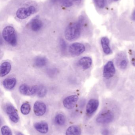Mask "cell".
<instances>
[{
    "instance_id": "cell-1",
    "label": "cell",
    "mask_w": 135,
    "mask_h": 135,
    "mask_svg": "<svg viewBox=\"0 0 135 135\" xmlns=\"http://www.w3.org/2000/svg\"><path fill=\"white\" fill-rule=\"evenodd\" d=\"M84 23L83 16L79 17L77 22L71 24L67 26L65 32L66 39L73 41L77 39L81 35L82 29Z\"/></svg>"
},
{
    "instance_id": "cell-2",
    "label": "cell",
    "mask_w": 135,
    "mask_h": 135,
    "mask_svg": "<svg viewBox=\"0 0 135 135\" xmlns=\"http://www.w3.org/2000/svg\"><path fill=\"white\" fill-rule=\"evenodd\" d=\"M2 36L4 40L8 44L15 46L17 44V39L16 33L13 27L7 26L2 31Z\"/></svg>"
},
{
    "instance_id": "cell-3",
    "label": "cell",
    "mask_w": 135,
    "mask_h": 135,
    "mask_svg": "<svg viewBox=\"0 0 135 135\" xmlns=\"http://www.w3.org/2000/svg\"><path fill=\"white\" fill-rule=\"evenodd\" d=\"M36 11V8L34 6L23 7L18 9L16 13V16L18 19L24 20L34 14Z\"/></svg>"
},
{
    "instance_id": "cell-4",
    "label": "cell",
    "mask_w": 135,
    "mask_h": 135,
    "mask_svg": "<svg viewBox=\"0 0 135 135\" xmlns=\"http://www.w3.org/2000/svg\"><path fill=\"white\" fill-rule=\"evenodd\" d=\"M113 113L111 110L106 109L100 113L96 118V121L99 123L105 124L111 123L114 119Z\"/></svg>"
},
{
    "instance_id": "cell-5",
    "label": "cell",
    "mask_w": 135,
    "mask_h": 135,
    "mask_svg": "<svg viewBox=\"0 0 135 135\" xmlns=\"http://www.w3.org/2000/svg\"><path fill=\"white\" fill-rule=\"evenodd\" d=\"M115 73V68L113 62L109 61L104 66L103 71V77L105 80H111L114 77Z\"/></svg>"
},
{
    "instance_id": "cell-6",
    "label": "cell",
    "mask_w": 135,
    "mask_h": 135,
    "mask_svg": "<svg viewBox=\"0 0 135 135\" xmlns=\"http://www.w3.org/2000/svg\"><path fill=\"white\" fill-rule=\"evenodd\" d=\"M85 50V47L84 44L80 43L75 42L70 46L69 51L71 55L77 56L83 54Z\"/></svg>"
},
{
    "instance_id": "cell-7",
    "label": "cell",
    "mask_w": 135,
    "mask_h": 135,
    "mask_svg": "<svg viewBox=\"0 0 135 135\" xmlns=\"http://www.w3.org/2000/svg\"><path fill=\"white\" fill-rule=\"evenodd\" d=\"M6 112L12 122L14 123H18L19 117L16 109L12 105L7 104L5 107Z\"/></svg>"
},
{
    "instance_id": "cell-8",
    "label": "cell",
    "mask_w": 135,
    "mask_h": 135,
    "mask_svg": "<svg viewBox=\"0 0 135 135\" xmlns=\"http://www.w3.org/2000/svg\"><path fill=\"white\" fill-rule=\"evenodd\" d=\"M38 86H30L26 84H22L20 86L19 90L20 93L25 96H32L36 93Z\"/></svg>"
},
{
    "instance_id": "cell-9",
    "label": "cell",
    "mask_w": 135,
    "mask_h": 135,
    "mask_svg": "<svg viewBox=\"0 0 135 135\" xmlns=\"http://www.w3.org/2000/svg\"><path fill=\"white\" fill-rule=\"evenodd\" d=\"M78 100L77 95H72L66 97L63 101V104L65 108L68 109L73 108Z\"/></svg>"
},
{
    "instance_id": "cell-10",
    "label": "cell",
    "mask_w": 135,
    "mask_h": 135,
    "mask_svg": "<svg viewBox=\"0 0 135 135\" xmlns=\"http://www.w3.org/2000/svg\"><path fill=\"white\" fill-rule=\"evenodd\" d=\"M46 104L42 102H36L33 105L34 113L37 116L41 117L44 115L46 112Z\"/></svg>"
},
{
    "instance_id": "cell-11",
    "label": "cell",
    "mask_w": 135,
    "mask_h": 135,
    "mask_svg": "<svg viewBox=\"0 0 135 135\" xmlns=\"http://www.w3.org/2000/svg\"><path fill=\"white\" fill-rule=\"evenodd\" d=\"M99 105V101L96 99H91L87 103L86 107V113L88 115L93 114L98 108Z\"/></svg>"
},
{
    "instance_id": "cell-12",
    "label": "cell",
    "mask_w": 135,
    "mask_h": 135,
    "mask_svg": "<svg viewBox=\"0 0 135 135\" xmlns=\"http://www.w3.org/2000/svg\"><path fill=\"white\" fill-rule=\"evenodd\" d=\"M92 64V60L89 57H84L81 58L77 62V65L79 67L84 70H86L90 68Z\"/></svg>"
},
{
    "instance_id": "cell-13",
    "label": "cell",
    "mask_w": 135,
    "mask_h": 135,
    "mask_svg": "<svg viewBox=\"0 0 135 135\" xmlns=\"http://www.w3.org/2000/svg\"><path fill=\"white\" fill-rule=\"evenodd\" d=\"M34 127L37 131L41 134H46L49 131L48 124L46 122H36L34 124Z\"/></svg>"
},
{
    "instance_id": "cell-14",
    "label": "cell",
    "mask_w": 135,
    "mask_h": 135,
    "mask_svg": "<svg viewBox=\"0 0 135 135\" xmlns=\"http://www.w3.org/2000/svg\"><path fill=\"white\" fill-rule=\"evenodd\" d=\"M101 43L104 53L107 55L110 54L112 53V50L109 45V39L107 37H103L101 40Z\"/></svg>"
},
{
    "instance_id": "cell-15",
    "label": "cell",
    "mask_w": 135,
    "mask_h": 135,
    "mask_svg": "<svg viewBox=\"0 0 135 135\" xmlns=\"http://www.w3.org/2000/svg\"><path fill=\"white\" fill-rule=\"evenodd\" d=\"M16 83L17 80L16 78H10L4 79L2 82V85L6 89L10 90L15 87Z\"/></svg>"
},
{
    "instance_id": "cell-16",
    "label": "cell",
    "mask_w": 135,
    "mask_h": 135,
    "mask_svg": "<svg viewBox=\"0 0 135 135\" xmlns=\"http://www.w3.org/2000/svg\"><path fill=\"white\" fill-rule=\"evenodd\" d=\"M12 66L10 62L5 61L2 62L0 66V76L4 77L8 75L11 70Z\"/></svg>"
},
{
    "instance_id": "cell-17",
    "label": "cell",
    "mask_w": 135,
    "mask_h": 135,
    "mask_svg": "<svg viewBox=\"0 0 135 135\" xmlns=\"http://www.w3.org/2000/svg\"><path fill=\"white\" fill-rule=\"evenodd\" d=\"M43 26V23L38 18H35L33 19L30 23V27L33 31H39L42 28Z\"/></svg>"
},
{
    "instance_id": "cell-18",
    "label": "cell",
    "mask_w": 135,
    "mask_h": 135,
    "mask_svg": "<svg viewBox=\"0 0 135 135\" xmlns=\"http://www.w3.org/2000/svg\"><path fill=\"white\" fill-rule=\"evenodd\" d=\"M81 130L78 125H72L69 127L66 131V135H81Z\"/></svg>"
},
{
    "instance_id": "cell-19",
    "label": "cell",
    "mask_w": 135,
    "mask_h": 135,
    "mask_svg": "<svg viewBox=\"0 0 135 135\" xmlns=\"http://www.w3.org/2000/svg\"><path fill=\"white\" fill-rule=\"evenodd\" d=\"M46 58L43 57H38L34 61V65L37 68H42L45 66L47 64Z\"/></svg>"
},
{
    "instance_id": "cell-20",
    "label": "cell",
    "mask_w": 135,
    "mask_h": 135,
    "mask_svg": "<svg viewBox=\"0 0 135 135\" xmlns=\"http://www.w3.org/2000/svg\"><path fill=\"white\" fill-rule=\"evenodd\" d=\"M54 120L56 124L59 126H63L66 124V119L63 114L58 113L55 117Z\"/></svg>"
},
{
    "instance_id": "cell-21",
    "label": "cell",
    "mask_w": 135,
    "mask_h": 135,
    "mask_svg": "<svg viewBox=\"0 0 135 135\" xmlns=\"http://www.w3.org/2000/svg\"><path fill=\"white\" fill-rule=\"evenodd\" d=\"M117 65L120 69L125 70L128 65V62L125 57L124 56L120 57L119 59L117 60Z\"/></svg>"
},
{
    "instance_id": "cell-22",
    "label": "cell",
    "mask_w": 135,
    "mask_h": 135,
    "mask_svg": "<svg viewBox=\"0 0 135 135\" xmlns=\"http://www.w3.org/2000/svg\"><path fill=\"white\" fill-rule=\"evenodd\" d=\"M31 110V105L28 102L24 103L21 106V112L23 115H27L29 114Z\"/></svg>"
},
{
    "instance_id": "cell-23",
    "label": "cell",
    "mask_w": 135,
    "mask_h": 135,
    "mask_svg": "<svg viewBox=\"0 0 135 135\" xmlns=\"http://www.w3.org/2000/svg\"><path fill=\"white\" fill-rule=\"evenodd\" d=\"M47 93V89L43 86H38L37 87V94L39 97L42 98L45 97Z\"/></svg>"
},
{
    "instance_id": "cell-24",
    "label": "cell",
    "mask_w": 135,
    "mask_h": 135,
    "mask_svg": "<svg viewBox=\"0 0 135 135\" xmlns=\"http://www.w3.org/2000/svg\"><path fill=\"white\" fill-rule=\"evenodd\" d=\"M1 132L2 135H12L11 129L7 126H3L2 127Z\"/></svg>"
},
{
    "instance_id": "cell-25",
    "label": "cell",
    "mask_w": 135,
    "mask_h": 135,
    "mask_svg": "<svg viewBox=\"0 0 135 135\" xmlns=\"http://www.w3.org/2000/svg\"><path fill=\"white\" fill-rule=\"evenodd\" d=\"M97 7L100 8H103L106 5V0H94Z\"/></svg>"
},
{
    "instance_id": "cell-26",
    "label": "cell",
    "mask_w": 135,
    "mask_h": 135,
    "mask_svg": "<svg viewBox=\"0 0 135 135\" xmlns=\"http://www.w3.org/2000/svg\"><path fill=\"white\" fill-rule=\"evenodd\" d=\"M60 49L63 52H65L67 48V44L66 41L63 39H61L59 42Z\"/></svg>"
},
{
    "instance_id": "cell-27",
    "label": "cell",
    "mask_w": 135,
    "mask_h": 135,
    "mask_svg": "<svg viewBox=\"0 0 135 135\" xmlns=\"http://www.w3.org/2000/svg\"><path fill=\"white\" fill-rule=\"evenodd\" d=\"M102 134L103 135H109V131L108 129H104L102 131Z\"/></svg>"
},
{
    "instance_id": "cell-28",
    "label": "cell",
    "mask_w": 135,
    "mask_h": 135,
    "mask_svg": "<svg viewBox=\"0 0 135 135\" xmlns=\"http://www.w3.org/2000/svg\"><path fill=\"white\" fill-rule=\"evenodd\" d=\"M132 18L135 21V9L132 13Z\"/></svg>"
},
{
    "instance_id": "cell-29",
    "label": "cell",
    "mask_w": 135,
    "mask_h": 135,
    "mask_svg": "<svg viewBox=\"0 0 135 135\" xmlns=\"http://www.w3.org/2000/svg\"><path fill=\"white\" fill-rule=\"evenodd\" d=\"M73 2H75L76 3H79L81 2L82 0H72Z\"/></svg>"
},
{
    "instance_id": "cell-30",
    "label": "cell",
    "mask_w": 135,
    "mask_h": 135,
    "mask_svg": "<svg viewBox=\"0 0 135 135\" xmlns=\"http://www.w3.org/2000/svg\"><path fill=\"white\" fill-rule=\"evenodd\" d=\"M132 64L134 66H135V58L133 60H132Z\"/></svg>"
},
{
    "instance_id": "cell-31",
    "label": "cell",
    "mask_w": 135,
    "mask_h": 135,
    "mask_svg": "<svg viewBox=\"0 0 135 135\" xmlns=\"http://www.w3.org/2000/svg\"><path fill=\"white\" fill-rule=\"evenodd\" d=\"M53 3H55V2H57L58 1H60V0H51Z\"/></svg>"
},
{
    "instance_id": "cell-32",
    "label": "cell",
    "mask_w": 135,
    "mask_h": 135,
    "mask_svg": "<svg viewBox=\"0 0 135 135\" xmlns=\"http://www.w3.org/2000/svg\"><path fill=\"white\" fill-rule=\"evenodd\" d=\"M16 135H24L23 134H22V133H20V132H19V133H17V134Z\"/></svg>"
},
{
    "instance_id": "cell-33",
    "label": "cell",
    "mask_w": 135,
    "mask_h": 135,
    "mask_svg": "<svg viewBox=\"0 0 135 135\" xmlns=\"http://www.w3.org/2000/svg\"><path fill=\"white\" fill-rule=\"evenodd\" d=\"M112 1H119V0H112Z\"/></svg>"
}]
</instances>
